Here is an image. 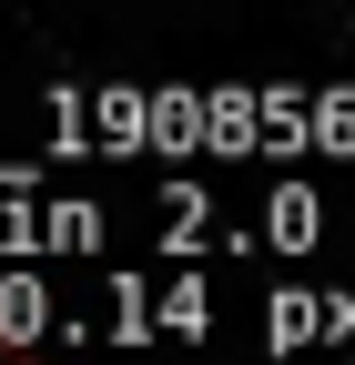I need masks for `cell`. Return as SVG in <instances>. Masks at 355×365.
Segmentation results:
<instances>
[]
</instances>
